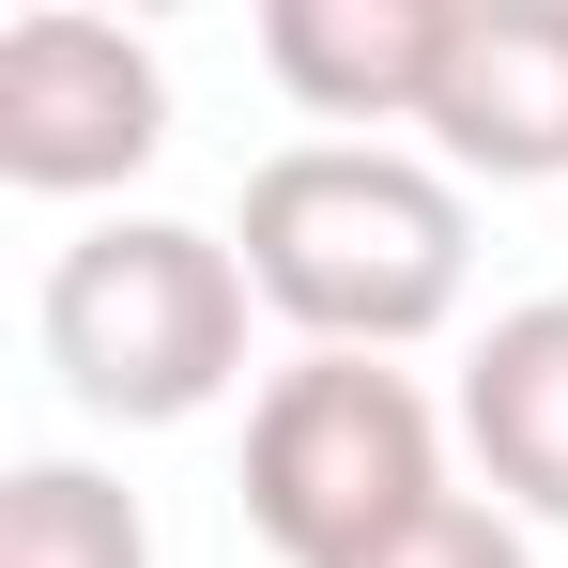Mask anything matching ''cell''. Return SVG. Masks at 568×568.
<instances>
[{"label": "cell", "mask_w": 568, "mask_h": 568, "mask_svg": "<svg viewBox=\"0 0 568 568\" xmlns=\"http://www.w3.org/2000/svg\"><path fill=\"white\" fill-rule=\"evenodd\" d=\"M462 446L507 523H568V292L491 307V338L462 354Z\"/></svg>", "instance_id": "52a82bcc"}, {"label": "cell", "mask_w": 568, "mask_h": 568, "mask_svg": "<svg viewBox=\"0 0 568 568\" xmlns=\"http://www.w3.org/2000/svg\"><path fill=\"white\" fill-rule=\"evenodd\" d=\"M170 154V78L123 16H16L0 31V185L16 200H93Z\"/></svg>", "instance_id": "277c9868"}, {"label": "cell", "mask_w": 568, "mask_h": 568, "mask_svg": "<svg viewBox=\"0 0 568 568\" xmlns=\"http://www.w3.org/2000/svg\"><path fill=\"white\" fill-rule=\"evenodd\" d=\"M430 154L462 185H568V0H462Z\"/></svg>", "instance_id": "5b68a950"}, {"label": "cell", "mask_w": 568, "mask_h": 568, "mask_svg": "<svg viewBox=\"0 0 568 568\" xmlns=\"http://www.w3.org/2000/svg\"><path fill=\"white\" fill-rule=\"evenodd\" d=\"M0 568H154V523L93 462H16L0 476Z\"/></svg>", "instance_id": "ba28073f"}, {"label": "cell", "mask_w": 568, "mask_h": 568, "mask_svg": "<svg viewBox=\"0 0 568 568\" xmlns=\"http://www.w3.org/2000/svg\"><path fill=\"white\" fill-rule=\"evenodd\" d=\"M338 568H538V554H523V523L491 491H430L415 523H384L369 554H338Z\"/></svg>", "instance_id": "9c48e42d"}, {"label": "cell", "mask_w": 568, "mask_h": 568, "mask_svg": "<svg viewBox=\"0 0 568 568\" xmlns=\"http://www.w3.org/2000/svg\"><path fill=\"white\" fill-rule=\"evenodd\" d=\"M231 246H246V292L307 354H415L430 323H462L476 200H462V170L399 154V139H292L246 170Z\"/></svg>", "instance_id": "6da1fadb"}, {"label": "cell", "mask_w": 568, "mask_h": 568, "mask_svg": "<svg viewBox=\"0 0 568 568\" xmlns=\"http://www.w3.org/2000/svg\"><path fill=\"white\" fill-rule=\"evenodd\" d=\"M430 491H446V415L415 399V369H384V354H292L246 399V523L292 568L369 554Z\"/></svg>", "instance_id": "3957f363"}, {"label": "cell", "mask_w": 568, "mask_h": 568, "mask_svg": "<svg viewBox=\"0 0 568 568\" xmlns=\"http://www.w3.org/2000/svg\"><path fill=\"white\" fill-rule=\"evenodd\" d=\"M246 246L185 231V215H93L62 262H47V369L78 415L108 430H185L246 384Z\"/></svg>", "instance_id": "7a4b0ae2"}, {"label": "cell", "mask_w": 568, "mask_h": 568, "mask_svg": "<svg viewBox=\"0 0 568 568\" xmlns=\"http://www.w3.org/2000/svg\"><path fill=\"white\" fill-rule=\"evenodd\" d=\"M462 0H262V62L307 123H430Z\"/></svg>", "instance_id": "8992f818"}]
</instances>
